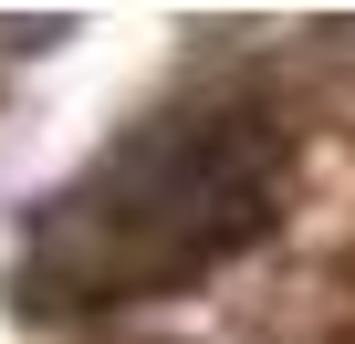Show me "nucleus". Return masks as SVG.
<instances>
[{
    "instance_id": "nucleus-1",
    "label": "nucleus",
    "mask_w": 355,
    "mask_h": 344,
    "mask_svg": "<svg viewBox=\"0 0 355 344\" xmlns=\"http://www.w3.org/2000/svg\"><path fill=\"white\" fill-rule=\"evenodd\" d=\"M282 136L261 115H178L125 136L84 188H63L32 230L21 292L32 302H136L167 292L272 230Z\"/></svg>"
}]
</instances>
